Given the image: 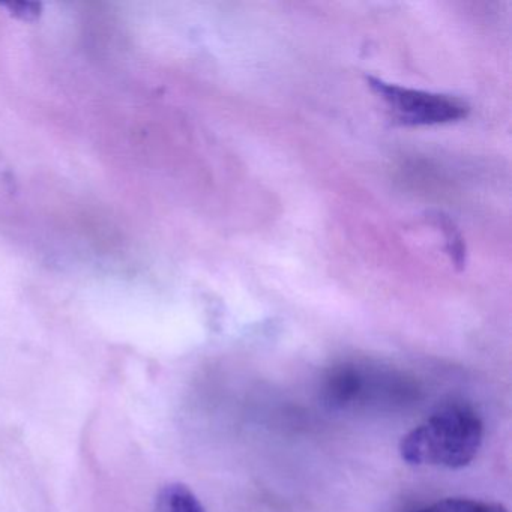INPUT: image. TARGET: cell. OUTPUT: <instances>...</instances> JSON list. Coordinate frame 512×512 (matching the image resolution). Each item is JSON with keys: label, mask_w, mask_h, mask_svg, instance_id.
I'll list each match as a JSON object with an SVG mask.
<instances>
[{"label": "cell", "mask_w": 512, "mask_h": 512, "mask_svg": "<svg viewBox=\"0 0 512 512\" xmlns=\"http://www.w3.org/2000/svg\"><path fill=\"white\" fill-rule=\"evenodd\" d=\"M5 8H8L11 14L17 19L25 20V22H32V20L38 19L41 14V5L40 4H10L4 5Z\"/></svg>", "instance_id": "cell-6"}, {"label": "cell", "mask_w": 512, "mask_h": 512, "mask_svg": "<svg viewBox=\"0 0 512 512\" xmlns=\"http://www.w3.org/2000/svg\"><path fill=\"white\" fill-rule=\"evenodd\" d=\"M413 512H508V509L500 503L466 499V497H448Z\"/></svg>", "instance_id": "cell-5"}, {"label": "cell", "mask_w": 512, "mask_h": 512, "mask_svg": "<svg viewBox=\"0 0 512 512\" xmlns=\"http://www.w3.org/2000/svg\"><path fill=\"white\" fill-rule=\"evenodd\" d=\"M415 389L404 377L355 362L335 365L326 374L323 397L335 409L403 403Z\"/></svg>", "instance_id": "cell-2"}, {"label": "cell", "mask_w": 512, "mask_h": 512, "mask_svg": "<svg viewBox=\"0 0 512 512\" xmlns=\"http://www.w3.org/2000/svg\"><path fill=\"white\" fill-rule=\"evenodd\" d=\"M157 512H206L196 494L187 485L173 482L161 488L155 500Z\"/></svg>", "instance_id": "cell-4"}, {"label": "cell", "mask_w": 512, "mask_h": 512, "mask_svg": "<svg viewBox=\"0 0 512 512\" xmlns=\"http://www.w3.org/2000/svg\"><path fill=\"white\" fill-rule=\"evenodd\" d=\"M367 82L385 104L392 121L401 127L451 124L469 115V106L451 95L406 88L374 77H367Z\"/></svg>", "instance_id": "cell-3"}, {"label": "cell", "mask_w": 512, "mask_h": 512, "mask_svg": "<svg viewBox=\"0 0 512 512\" xmlns=\"http://www.w3.org/2000/svg\"><path fill=\"white\" fill-rule=\"evenodd\" d=\"M484 440L478 413L463 404H451L431 413L400 442V455L410 466L461 469L469 466Z\"/></svg>", "instance_id": "cell-1"}]
</instances>
